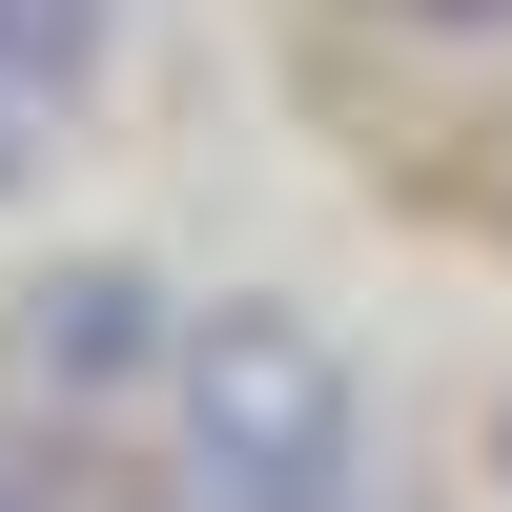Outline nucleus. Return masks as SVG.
<instances>
[{"label": "nucleus", "mask_w": 512, "mask_h": 512, "mask_svg": "<svg viewBox=\"0 0 512 512\" xmlns=\"http://www.w3.org/2000/svg\"><path fill=\"white\" fill-rule=\"evenodd\" d=\"M21 185H41V103L0 82V205H21Z\"/></svg>", "instance_id": "20e7f679"}, {"label": "nucleus", "mask_w": 512, "mask_h": 512, "mask_svg": "<svg viewBox=\"0 0 512 512\" xmlns=\"http://www.w3.org/2000/svg\"><path fill=\"white\" fill-rule=\"evenodd\" d=\"M492 472H512V431H492Z\"/></svg>", "instance_id": "0eeeda50"}, {"label": "nucleus", "mask_w": 512, "mask_h": 512, "mask_svg": "<svg viewBox=\"0 0 512 512\" xmlns=\"http://www.w3.org/2000/svg\"><path fill=\"white\" fill-rule=\"evenodd\" d=\"M103 41H123V0H0V82H21V103H82Z\"/></svg>", "instance_id": "7ed1b4c3"}, {"label": "nucleus", "mask_w": 512, "mask_h": 512, "mask_svg": "<svg viewBox=\"0 0 512 512\" xmlns=\"http://www.w3.org/2000/svg\"><path fill=\"white\" fill-rule=\"evenodd\" d=\"M390 21H492V0H390Z\"/></svg>", "instance_id": "423d86ee"}, {"label": "nucleus", "mask_w": 512, "mask_h": 512, "mask_svg": "<svg viewBox=\"0 0 512 512\" xmlns=\"http://www.w3.org/2000/svg\"><path fill=\"white\" fill-rule=\"evenodd\" d=\"M164 349H185V308H164L144 267H41L21 287V369L62 410H123V390H164Z\"/></svg>", "instance_id": "f03ea898"}, {"label": "nucleus", "mask_w": 512, "mask_h": 512, "mask_svg": "<svg viewBox=\"0 0 512 512\" xmlns=\"http://www.w3.org/2000/svg\"><path fill=\"white\" fill-rule=\"evenodd\" d=\"M0 512H62V492H41V451H0Z\"/></svg>", "instance_id": "39448f33"}, {"label": "nucleus", "mask_w": 512, "mask_h": 512, "mask_svg": "<svg viewBox=\"0 0 512 512\" xmlns=\"http://www.w3.org/2000/svg\"><path fill=\"white\" fill-rule=\"evenodd\" d=\"M164 410H185V492L205 512H369V369L308 308H185Z\"/></svg>", "instance_id": "f257e3e1"}]
</instances>
